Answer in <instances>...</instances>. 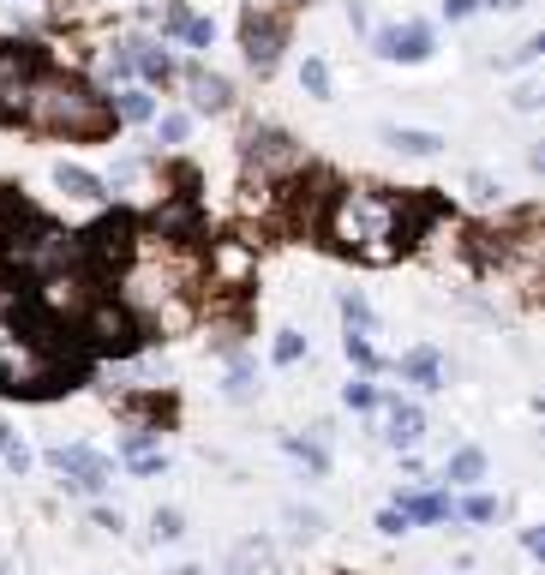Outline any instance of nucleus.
<instances>
[{"mask_svg": "<svg viewBox=\"0 0 545 575\" xmlns=\"http://www.w3.org/2000/svg\"><path fill=\"white\" fill-rule=\"evenodd\" d=\"M126 54H132V72H144V84H174V60L156 42H126Z\"/></svg>", "mask_w": 545, "mask_h": 575, "instance_id": "18", "label": "nucleus"}, {"mask_svg": "<svg viewBox=\"0 0 545 575\" xmlns=\"http://www.w3.org/2000/svg\"><path fill=\"white\" fill-rule=\"evenodd\" d=\"M48 468L66 474V486H72V492H90V498L108 486V456L90 450V444H54V450H48Z\"/></svg>", "mask_w": 545, "mask_h": 575, "instance_id": "11", "label": "nucleus"}, {"mask_svg": "<svg viewBox=\"0 0 545 575\" xmlns=\"http://www.w3.org/2000/svg\"><path fill=\"white\" fill-rule=\"evenodd\" d=\"M108 114H114V120H126V126H144V120H156V102H150V90H144V84H126V90H114Z\"/></svg>", "mask_w": 545, "mask_h": 575, "instance_id": "19", "label": "nucleus"}, {"mask_svg": "<svg viewBox=\"0 0 545 575\" xmlns=\"http://www.w3.org/2000/svg\"><path fill=\"white\" fill-rule=\"evenodd\" d=\"M0 264L12 270V276H24V282H36V276H48V270H66V264H84V234H66V228H54V222H42V216H0Z\"/></svg>", "mask_w": 545, "mask_h": 575, "instance_id": "3", "label": "nucleus"}, {"mask_svg": "<svg viewBox=\"0 0 545 575\" xmlns=\"http://www.w3.org/2000/svg\"><path fill=\"white\" fill-rule=\"evenodd\" d=\"M384 144H390L396 156H438V150H444V138L426 132V126H384Z\"/></svg>", "mask_w": 545, "mask_h": 575, "instance_id": "17", "label": "nucleus"}, {"mask_svg": "<svg viewBox=\"0 0 545 575\" xmlns=\"http://www.w3.org/2000/svg\"><path fill=\"white\" fill-rule=\"evenodd\" d=\"M402 252H408V240H402V234H384V240H366V246H354V258H360V264H372V270L396 264Z\"/></svg>", "mask_w": 545, "mask_h": 575, "instance_id": "22", "label": "nucleus"}, {"mask_svg": "<svg viewBox=\"0 0 545 575\" xmlns=\"http://www.w3.org/2000/svg\"><path fill=\"white\" fill-rule=\"evenodd\" d=\"M264 564H270V552H264L258 540H246V546L234 552V575H258V570H264Z\"/></svg>", "mask_w": 545, "mask_h": 575, "instance_id": "31", "label": "nucleus"}, {"mask_svg": "<svg viewBox=\"0 0 545 575\" xmlns=\"http://www.w3.org/2000/svg\"><path fill=\"white\" fill-rule=\"evenodd\" d=\"M474 6H480V0H444V12H450V18H468Z\"/></svg>", "mask_w": 545, "mask_h": 575, "instance_id": "39", "label": "nucleus"}, {"mask_svg": "<svg viewBox=\"0 0 545 575\" xmlns=\"http://www.w3.org/2000/svg\"><path fill=\"white\" fill-rule=\"evenodd\" d=\"M180 575H204V570H192V564H186V570H180Z\"/></svg>", "mask_w": 545, "mask_h": 575, "instance_id": "42", "label": "nucleus"}, {"mask_svg": "<svg viewBox=\"0 0 545 575\" xmlns=\"http://www.w3.org/2000/svg\"><path fill=\"white\" fill-rule=\"evenodd\" d=\"M126 468H132V474H162V450H144V456H132Z\"/></svg>", "mask_w": 545, "mask_h": 575, "instance_id": "37", "label": "nucleus"}, {"mask_svg": "<svg viewBox=\"0 0 545 575\" xmlns=\"http://www.w3.org/2000/svg\"><path fill=\"white\" fill-rule=\"evenodd\" d=\"M102 294V270H90V264H66V270H48V276H36V288H30V306L48 318V324H78L84 312H90V300Z\"/></svg>", "mask_w": 545, "mask_h": 575, "instance_id": "4", "label": "nucleus"}, {"mask_svg": "<svg viewBox=\"0 0 545 575\" xmlns=\"http://www.w3.org/2000/svg\"><path fill=\"white\" fill-rule=\"evenodd\" d=\"M480 474H486V456H480L474 444H468V450H456V456L444 462V480H450V486H474Z\"/></svg>", "mask_w": 545, "mask_h": 575, "instance_id": "23", "label": "nucleus"}, {"mask_svg": "<svg viewBox=\"0 0 545 575\" xmlns=\"http://www.w3.org/2000/svg\"><path fill=\"white\" fill-rule=\"evenodd\" d=\"M270 360H276L282 372H288V366H300V360H306V336H300V330H276V342H270Z\"/></svg>", "mask_w": 545, "mask_h": 575, "instance_id": "24", "label": "nucleus"}, {"mask_svg": "<svg viewBox=\"0 0 545 575\" xmlns=\"http://www.w3.org/2000/svg\"><path fill=\"white\" fill-rule=\"evenodd\" d=\"M12 444H18V432H12V426H6V420H0V456H6V450H12Z\"/></svg>", "mask_w": 545, "mask_h": 575, "instance_id": "40", "label": "nucleus"}, {"mask_svg": "<svg viewBox=\"0 0 545 575\" xmlns=\"http://www.w3.org/2000/svg\"><path fill=\"white\" fill-rule=\"evenodd\" d=\"M342 318H348V330H366V336H372V324H378L360 288H348V294H342Z\"/></svg>", "mask_w": 545, "mask_h": 575, "instance_id": "27", "label": "nucleus"}, {"mask_svg": "<svg viewBox=\"0 0 545 575\" xmlns=\"http://www.w3.org/2000/svg\"><path fill=\"white\" fill-rule=\"evenodd\" d=\"M246 168H252V180H270V186H282V180H294V174H306L312 162H306V144H294L288 132H252L246 138Z\"/></svg>", "mask_w": 545, "mask_h": 575, "instance_id": "8", "label": "nucleus"}, {"mask_svg": "<svg viewBox=\"0 0 545 575\" xmlns=\"http://www.w3.org/2000/svg\"><path fill=\"white\" fill-rule=\"evenodd\" d=\"M0 575H18V570H12V564H6V558H0Z\"/></svg>", "mask_w": 545, "mask_h": 575, "instance_id": "41", "label": "nucleus"}, {"mask_svg": "<svg viewBox=\"0 0 545 575\" xmlns=\"http://www.w3.org/2000/svg\"><path fill=\"white\" fill-rule=\"evenodd\" d=\"M402 378H408V384H420V390H444V354H438L432 342L408 348V354H402Z\"/></svg>", "mask_w": 545, "mask_h": 575, "instance_id": "16", "label": "nucleus"}, {"mask_svg": "<svg viewBox=\"0 0 545 575\" xmlns=\"http://www.w3.org/2000/svg\"><path fill=\"white\" fill-rule=\"evenodd\" d=\"M468 192H474V198H498V180H492V174H468Z\"/></svg>", "mask_w": 545, "mask_h": 575, "instance_id": "38", "label": "nucleus"}, {"mask_svg": "<svg viewBox=\"0 0 545 575\" xmlns=\"http://www.w3.org/2000/svg\"><path fill=\"white\" fill-rule=\"evenodd\" d=\"M282 42H288V24H282L276 12H264V6H246V18H240V48H246V60H252L258 78L276 72Z\"/></svg>", "mask_w": 545, "mask_h": 575, "instance_id": "10", "label": "nucleus"}, {"mask_svg": "<svg viewBox=\"0 0 545 575\" xmlns=\"http://www.w3.org/2000/svg\"><path fill=\"white\" fill-rule=\"evenodd\" d=\"M186 132H192L186 114H162V120H156V144H186Z\"/></svg>", "mask_w": 545, "mask_h": 575, "instance_id": "32", "label": "nucleus"}, {"mask_svg": "<svg viewBox=\"0 0 545 575\" xmlns=\"http://www.w3.org/2000/svg\"><path fill=\"white\" fill-rule=\"evenodd\" d=\"M0 462H6V474H12V480H24V474H30V450H24V444H12Z\"/></svg>", "mask_w": 545, "mask_h": 575, "instance_id": "35", "label": "nucleus"}, {"mask_svg": "<svg viewBox=\"0 0 545 575\" xmlns=\"http://www.w3.org/2000/svg\"><path fill=\"white\" fill-rule=\"evenodd\" d=\"M408 528H414V522H408V516L396 510V504H390V510L378 516V534H408Z\"/></svg>", "mask_w": 545, "mask_h": 575, "instance_id": "36", "label": "nucleus"}, {"mask_svg": "<svg viewBox=\"0 0 545 575\" xmlns=\"http://www.w3.org/2000/svg\"><path fill=\"white\" fill-rule=\"evenodd\" d=\"M318 234L336 246V252H354L366 240H384V234H426V204H402V198H384L372 186H336L330 204H324V222ZM414 246V240H408Z\"/></svg>", "mask_w": 545, "mask_h": 575, "instance_id": "1", "label": "nucleus"}, {"mask_svg": "<svg viewBox=\"0 0 545 575\" xmlns=\"http://www.w3.org/2000/svg\"><path fill=\"white\" fill-rule=\"evenodd\" d=\"M42 72V48L36 42H0V120H24V102H30V84Z\"/></svg>", "mask_w": 545, "mask_h": 575, "instance_id": "9", "label": "nucleus"}, {"mask_svg": "<svg viewBox=\"0 0 545 575\" xmlns=\"http://www.w3.org/2000/svg\"><path fill=\"white\" fill-rule=\"evenodd\" d=\"M204 282L210 294H240L258 282V240L252 234H222L204 246Z\"/></svg>", "mask_w": 545, "mask_h": 575, "instance_id": "7", "label": "nucleus"}, {"mask_svg": "<svg viewBox=\"0 0 545 575\" xmlns=\"http://www.w3.org/2000/svg\"><path fill=\"white\" fill-rule=\"evenodd\" d=\"M186 90H192V108H204V114H222V108L234 102V84L216 78V72H204V66L186 72Z\"/></svg>", "mask_w": 545, "mask_h": 575, "instance_id": "15", "label": "nucleus"}, {"mask_svg": "<svg viewBox=\"0 0 545 575\" xmlns=\"http://www.w3.org/2000/svg\"><path fill=\"white\" fill-rule=\"evenodd\" d=\"M162 30L180 36L186 48H210V42H216V24L198 18V12H186V6H162Z\"/></svg>", "mask_w": 545, "mask_h": 575, "instance_id": "14", "label": "nucleus"}, {"mask_svg": "<svg viewBox=\"0 0 545 575\" xmlns=\"http://www.w3.org/2000/svg\"><path fill=\"white\" fill-rule=\"evenodd\" d=\"M222 390H228L234 402L252 396V360H246V354H228V384H222Z\"/></svg>", "mask_w": 545, "mask_h": 575, "instance_id": "28", "label": "nucleus"}, {"mask_svg": "<svg viewBox=\"0 0 545 575\" xmlns=\"http://www.w3.org/2000/svg\"><path fill=\"white\" fill-rule=\"evenodd\" d=\"M288 450H294L312 474H324V468H330V456H324V444H318V438H288Z\"/></svg>", "mask_w": 545, "mask_h": 575, "instance_id": "30", "label": "nucleus"}, {"mask_svg": "<svg viewBox=\"0 0 545 575\" xmlns=\"http://www.w3.org/2000/svg\"><path fill=\"white\" fill-rule=\"evenodd\" d=\"M462 516H468V522H492V516H498V498H486V492H480V498H468V504H462Z\"/></svg>", "mask_w": 545, "mask_h": 575, "instance_id": "34", "label": "nucleus"}, {"mask_svg": "<svg viewBox=\"0 0 545 575\" xmlns=\"http://www.w3.org/2000/svg\"><path fill=\"white\" fill-rule=\"evenodd\" d=\"M24 126L48 132V138H108L114 132V114H108V96L90 90L84 78H66V72H36L30 84V102H24Z\"/></svg>", "mask_w": 545, "mask_h": 575, "instance_id": "2", "label": "nucleus"}, {"mask_svg": "<svg viewBox=\"0 0 545 575\" xmlns=\"http://www.w3.org/2000/svg\"><path fill=\"white\" fill-rule=\"evenodd\" d=\"M378 54L384 60H426L432 54V24H420V18H408V24H390V30H378Z\"/></svg>", "mask_w": 545, "mask_h": 575, "instance_id": "12", "label": "nucleus"}, {"mask_svg": "<svg viewBox=\"0 0 545 575\" xmlns=\"http://www.w3.org/2000/svg\"><path fill=\"white\" fill-rule=\"evenodd\" d=\"M54 186H60L72 204H102V198H108L102 174H90V168H78V162H54Z\"/></svg>", "mask_w": 545, "mask_h": 575, "instance_id": "13", "label": "nucleus"}, {"mask_svg": "<svg viewBox=\"0 0 545 575\" xmlns=\"http://www.w3.org/2000/svg\"><path fill=\"white\" fill-rule=\"evenodd\" d=\"M342 354H348V360H354V366H360V372H378V366H384V360H378V348H372V336H366V330H348V342H342Z\"/></svg>", "mask_w": 545, "mask_h": 575, "instance_id": "25", "label": "nucleus"}, {"mask_svg": "<svg viewBox=\"0 0 545 575\" xmlns=\"http://www.w3.org/2000/svg\"><path fill=\"white\" fill-rule=\"evenodd\" d=\"M342 402H348L354 414H372L384 396H378V384H372V378H354V384H342Z\"/></svg>", "mask_w": 545, "mask_h": 575, "instance_id": "29", "label": "nucleus"}, {"mask_svg": "<svg viewBox=\"0 0 545 575\" xmlns=\"http://www.w3.org/2000/svg\"><path fill=\"white\" fill-rule=\"evenodd\" d=\"M396 510H402L408 522H444V516H450V498H444V492H402Z\"/></svg>", "mask_w": 545, "mask_h": 575, "instance_id": "21", "label": "nucleus"}, {"mask_svg": "<svg viewBox=\"0 0 545 575\" xmlns=\"http://www.w3.org/2000/svg\"><path fill=\"white\" fill-rule=\"evenodd\" d=\"M420 438H426V414L414 402H390V444L396 450H414Z\"/></svg>", "mask_w": 545, "mask_h": 575, "instance_id": "20", "label": "nucleus"}, {"mask_svg": "<svg viewBox=\"0 0 545 575\" xmlns=\"http://www.w3.org/2000/svg\"><path fill=\"white\" fill-rule=\"evenodd\" d=\"M72 330H78V342H84L90 354H132V348H138V336H144V324H138L120 300H108V294H96V300H90V312H84Z\"/></svg>", "mask_w": 545, "mask_h": 575, "instance_id": "6", "label": "nucleus"}, {"mask_svg": "<svg viewBox=\"0 0 545 575\" xmlns=\"http://www.w3.org/2000/svg\"><path fill=\"white\" fill-rule=\"evenodd\" d=\"M300 90L324 102V96H330V60H318V54H312V60L300 66Z\"/></svg>", "mask_w": 545, "mask_h": 575, "instance_id": "26", "label": "nucleus"}, {"mask_svg": "<svg viewBox=\"0 0 545 575\" xmlns=\"http://www.w3.org/2000/svg\"><path fill=\"white\" fill-rule=\"evenodd\" d=\"M150 528H156V540H180V534H186L180 510H156V516H150Z\"/></svg>", "mask_w": 545, "mask_h": 575, "instance_id": "33", "label": "nucleus"}, {"mask_svg": "<svg viewBox=\"0 0 545 575\" xmlns=\"http://www.w3.org/2000/svg\"><path fill=\"white\" fill-rule=\"evenodd\" d=\"M0 390L6 396H48L60 390V354L30 336H0Z\"/></svg>", "mask_w": 545, "mask_h": 575, "instance_id": "5", "label": "nucleus"}]
</instances>
